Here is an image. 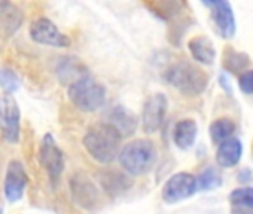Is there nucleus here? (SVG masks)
Returning a JSON list of instances; mask_svg holds the SVG:
<instances>
[{
	"mask_svg": "<svg viewBox=\"0 0 253 214\" xmlns=\"http://www.w3.org/2000/svg\"><path fill=\"white\" fill-rule=\"evenodd\" d=\"M122 137L107 122L94 124L84 137V146L89 156L100 164H112L121 153Z\"/></svg>",
	"mask_w": 253,
	"mask_h": 214,
	"instance_id": "f257e3e1",
	"label": "nucleus"
},
{
	"mask_svg": "<svg viewBox=\"0 0 253 214\" xmlns=\"http://www.w3.org/2000/svg\"><path fill=\"white\" fill-rule=\"evenodd\" d=\"M164 79L185 95H200L209 85L207 73L189 61H179L171 64L164 71Z\"/></svg>",
	"mask_w": 253,
	"mask_h": 214,
	"instance_id": "f03ea898",
	"label": "nucleus"
},
{
	"mask_svg": "<svg viewBox=\"0 0 253 214\" xmlns=\"http://www.w3.org/2000/svg\"><path fill=\"white\" fill-rule=\"evenodd\" d=\"M121 167L131 176L149 173L157 162V149L151 140H134L125 144L119 153Z\"/></svg>",
	"mask_w": 253,
	"mask_h": 214,
	"instance_id": "7ed1b4c3",
	"label": "nucleus"
},
{
	"mask_svg": "<svg viewBox=\"0 0 253 214\" xmlns=\"http://www.w3.org/2000/svg\"><path fill=\"white\" fill-rule=\"evenodd\" d=\"M69 100L82 112H95L106 103V89L91 76H84L69 85Z\"/></svg>",
	"mask_w": 253,
	"mask_h": 214,
	"instance_id": "20e7f679",
	"label": "nucleus"
},
{
	"mask_svg": "<svg viewBox=\"0 0 253 214\" xmlns=\"http://www.w3.org/2000/svg\"><path fill=\"white\" fill-rule=\"evenodd\" d=\"M20 121L21 110L17 100L12 94L0 95V124L5 140L9 143H17L20 137Z\"/></svg>",
	"mask_w": 253,
	"mask_h": 214,
	"instance_id": "39448f33",
	"label": "nucleus"
},
{
	"mask_svg": "<svg viewBox=\"0 0 253 214\" xmlns=\"http://www.w3.org/2000/svg\"><path fill=\"white\" fill-rule=\"evenodd\" d=\"M197 177L191 173H176L163 186L161 196L167 204H176L191 198L197 192Z\"/></svg>",
	"mask_w": 253,
	"mask_h": 214,
	"instance_id": "423d86ee",
	"label": "nucleus"
},
{
	"mask_svg": "<svg viewBox=\"0 0 253 214\" xmlns=\"http://www.w3.org/2000/svg\"><path fill=\"white\" fill-rule=\"evenodd\" d=\"M39 162L46 170L52 183H55L64 171V153L51 134H45L41 142Z\"/></svg>",
	"mask_w": 253,
	"mask_h": 214,
	"instance_id": "0eeeda50",
	"label": "nucleus"
},
{
	"mask_svg": "<svg viewBox=\"0 0 253 214\" xmlns=\"http://www.w3.org/2000/svg\"><path fill=\"white\" fill-rule=\"evenodd\" d=\"M203 5L210 8V18L217 35L223 39H232L235 36L237 26L231 3L225 0H213V2H204Z\"/></svg>",
	"mask_w": 253,
	"mask_h": 214,
	"instance_id": "6e6552de",
	"label": "nucleus"
},
{
	"mask_svg": "<svg viewBox=\"0 0 253 214\" xmlns=\"http://www.w3.org/2000/svg\"><path fill=\"white\" fill-rule=\"evenodd\" d=\"M167 107L169 101L164 94H154L148 97L142 109V127L148 134L157 133L163 127L167 115Z\"/></svg>",
	"mask_w": 253,
	"mask_h": 214,
	"instance_id": "1a4fd4ad",
	"label": "nucleus"
},
{
	"mask_svg": "<svg viewBox=\"0 0 253 214\" xmlns=\"http://www.w3.org/2000/svg\"><path fill=\"white\" fill-rule=\"evenodd\" d=\"M30 37L36 43L55 48H67L70 45L69 36L61 33L58 27L48 18H39L30 26Z\"/></svg>",
	"mask_w": 253,
	"mask_h": 214,
	"instance_id": "9d476101",
	"label": "nucleus"
},
{
	"mask_svg": "<svg viewBox=\"0 0 253 214\" xmlns=\"http://www.w3.org/2000/svg\"><path fill=\"white\" fill-rule=\"evenodd\" d=\"M29 177L24 170V165L20 161H11L6 170L3 192L8 202H17L23 198Z\"/></svg>",
	"mask_w": 253,
	"mask_h": 214,
	"instance_id": "9b49d317",
	"label": "nucleus"
},
{
	"mask_svg": "<svg viewBox=\"0 0 253 214\" xmlns=\"http://www.w3.org/2000/svg\"><path fill=\"white\" fill-rule=\"evenodd\" d=\"M70 190L73 201L85 210H92L98 202L95 184L84 174H76L70 178Z\"/></svg>",
	"mask_w": 253,
	"mask_h": 214,
	"instance_id": "f8f14e48",
	"label": "nucleus"
},
{
	"mask_svg": "<svg viewBox=\"0 0 253 214\" xmlns=\"http://www.w3.org/2000/svg\"><path fill=\"white\" fill-rule=\"evenodd\" d=\"M107 124L124 139L131 137L137 130V116L124 106H115L107 113Z\"/></svg>",
	"mask_w": 253,
	"mask_h": 214,
	"instance_id": "ddd939ff",
	"label": "nucleus"
},
{
	"mask_svg": "<svg viewBox=\"0 0 253 214\" xmlns=\"http://www.w3.org/2000/svg\"><path fill=\"white\" fill-rule=\"evenodd\" d=\"M23 11L11 3V2H0V39L12 37L17 30L23 24Z\"/></svg>",
	"mask_w": 253,
	"mask_h": 214,
	"instance_id": "4468645a",
	"label": "nucleus"
},
{
	"mask_svg": "<svg viewBox=\"0 0 253 214\" xmlns=\"http://www.w3.org/2000/svg\"><path fill=\"white\" fill-rule=\"evenodd\" d=\"M243 155V144L238 139L232 137L217 146L216 150V162L222 168L235 167Z\"/></svg>",
	"mask_w": 253,
	"mask_h": 214,
	"instance_id": "2eb2a0df",
	"label": "nucleus"
},
{
	"mask_svg": "<svg viewBox=\"0 0 253 214\" xmlns=\"http://www.w3.org/2000/svg\"><path fill=\"white\" fill-rule=\"evenodd\" d=\"M188 46H189V52H191L192 58L197 63H200L203 66H211L214 63L216 49H214L213 42L207 36H197V37L191 39Z\"/></svg>",
	"mask_w": 253,
	"mask_h": 214,
	"instance_id": "dca6fc26",
	"label": "nucleus"
},
{
	"mask_svg": "<svg viewBox=\"0 0 253 214\" xmlns=\"http://www.w3.org/2000/svg\"><path fill=\"white\" fill-rule=\"evenodd\" d=\"M198 125L194 119H183L176 124L173 131V140L176 146L182 150H189L197 140Z\"/></svg>",
	"mask_w": 253,
	"mask_h": 214,
	"instance_id": "f3484780",
	"label": "nucleus"
},
{
	"mask_svg": "<svg viewBox=\"0 0 253 214\" xmlns=\"http://www.w3.org/2000/svg\"><path fill=\"white\" fill-rule=\"evenodd\" d=\"M249 63H250V58L246 52L235 51L232 46L225 48L223 60H222V66L225 70L231 73H238V71H243L249 66Z\"/></svg>",
	"mask_w": 253,
	"mask_h": 214,
	"instance_id": "a211bd4d",
	"label": "nucleus"
},
{
	"mask_svg": "<svg viewBox=\"0 0 253 214\" xmlns=\"http://www.w3.org/2000/svg\"><path fill=\"white\" fill-rule=\"evenodd\" d=\"M210 139L216 144H220L229 139H232V134L235 133V124L229 118H219L210 124L209 128Z\"/></svg>",
	"mask_w": 253,
	"mask_h": 214,
	"instance_id": "6ab92c4d",
	"label": "nucleus"
},
{
	"mask_svg": "<svg viewBox=\"0 0 253 214\" xmlns=\"http://www.w3.org/2000/svg\"><path fill=\"white\" fill-rule=\"evenodd\" d=\"M146 6L158 17L164 20H173L174 17H179L182 14V8H185V3L179 2H154V3H146Z\"/></svg>",
	"mask_w": 253,
	"mask_h": 214,
	"instance_id": "aec40b11",
	"label": "nucleus"
},
{
	"mask_svg": "<svg viewBox=\"0 0 253 214\" xmlns=\"http://www.w3.org/2000/svg\"><path fill=\"white\" fill-rule=\"evenodd\" d=\"M222 184V177L220 173L214 167H207L204 168L198 177H197V189L198 190H213L217 189Z\"/></svg>",
	"mask_w": 253,
	"mask_h": 214,
	"instance_id": "412c9836",
	"label": "nucleus"
},
{
	"mask_svg": "<svg viewBox=\"0 0 253 214\" xmlns=\"http://www.w3.org/2000/svg\"><path fill=\"white\" fill-rule=\"evenodd\" d=\"M229 204L232 208L253 210V187H238L229 193Z\"/></svg>",
	"mask_w": 253,
	"mask_h": 214,
	"instance_id": "4be33fe9",
	"label": "nucleus"
},
{
	"mask_svg": "<svg viewBox=\"0 0 253 214\" xmlns=\"http://www.w3.org/2000/svg\"><path fill=\"white\" fill-rule=\"evenodd\" d=\"M100 181H101V184H103V187L106 189V192L109 193H119L121 190H124L126 186V180H125V177L124 176H119V174H116V173H103L101 174V178H100Z\"/></svg>",
	"mask_w": 253,
	"mask_h": 214,
	"instance_id": "5701e85b",
	"label": "nucleus"
},
{
	"mask_svg": "<svg viewBox=\"0 0 253 214\" xmlns=\"http://www.w3.org/2000/svg\"><path fill=\"white\" fill-rule=\"evenodd\" d=\"M0 88L5 91V94H14L20 89V79L15 71L9 69L0 70Z\"/></svg>",
	"mask_w": 253,
	"mask_h": 214,
	"instance_id": "b1692460",
	"label": "nucleus"
},
{
	"mask_svg": "<svg viewBox=\"0 0 253 214\" xmlns=\"http://www.w3.org/2000/svg\"><path fill=\"white\" fill-rule=\"evenodd\" d=\"M238 88L247 95H253V70H246L238 76Z\"/></svg>",
	"mask_w": 253,
	"mask_h": 214,
	"instance_id": "393cba45",
	"label": "nucleus"
},
{
	"mask_svg": "<svg viewBox=\"0 0 253 214\" xmlns=\"http://www.w3.org/2000/svg\"><path fill=\"white\" fill-rule=\"evenodd\" d=\"M252 176H253V174H252L250 170H243V171L238 173V180H240L241 183H247V181H250Z\"/></svg>",
	"mask_w": 253,
	"mask_h": 214,
	"instance_id": "a878e982",
	"label": "nucleus"
},
{
	"mask_svg": "<svg viewBox=\"0 0 253 214\" xmlns=\"http://www.w3.org/2000/svg\"><path fill=\"white\" fill-rule=\"evenodd\" d=\"M219 82H220V86L225 89V92H229V95H231V94H232V91H231V85H229V80L226 79V76H225V74H220Z\"/></svg>",
	"mask_w": 253,
	"mask_h": 214,
	"instance_id": "bb28decb",
	"label": "nucleus"
},
{
	"mask_svg": "<svg viewBox=\"0 0 253 214\" xmlns=\"http://www.w3.org/2000/svg\"><path fill=\"white\" fill-rule=\"evenodd\" d=\"M231 214H253V210H243V208H232L231 207Z\"/></svg>",
	"mask_w": 253,
	"mask_h": 214,
	"instance_id": "cd10ccee",
	"label": "nucleus"
},
{
	"mask_svg": "<svg viewBox=\"0 0 253 214\" xmlns=\"http://www.w3.org/2000/svg\"><path fill=\"white\" fill-rule=\"evenodd\" d=\"M0 214H3V208L2 207H0Z\"/></svg>",
	"mask_w": 253,
	"mask_h": 214,
	"instance_id": "c85d7f7f",
	"label": "nucleus"
}]
</instances>
